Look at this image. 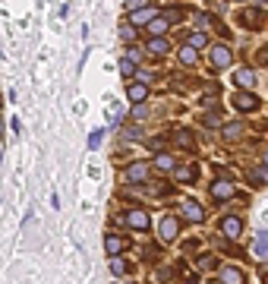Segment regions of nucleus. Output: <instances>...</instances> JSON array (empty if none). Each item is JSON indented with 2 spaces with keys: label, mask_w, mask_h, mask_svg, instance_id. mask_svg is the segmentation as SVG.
<instances>
[{
  "label": "nucleus",
  "mask_w": 268,
  "mask_h": 284,
  "mask_svg": "<svg viewBox=\"0 0 268 284\" xmlns=\"http://www.w3.org/2000/svg\"><path fill=\"white\" fill-rule=\"evenodd\" d=\"M212 196H215V199H230V196H234V183H230L227 177H224V180H218V183L212 186Z\"/></svg>",
  "instance_id": "obj_6"
},
{
  "label": "nucleus",
  "mask_w": 268,
  "mask_h": 284,
  "mask_svg": "<svg viewBox=\"0 0 268 284\" xmlns=\"http://www.w3.org/2000/svg\"><path fill=\"white\" fill-rule=\"evenodd\" d=\"M221 231H224V237H227V240H237V237H240V231H243V221L230 215V218H224V221H221Z\"/></svg>",
  "instance_id": "obj_4"
},
{
  "label": "nucleus",
  "mask_w": 268,
  "mask_h": 284,
  "mask_svg": "<svg viewBox=\"0 0 268 284\" xmlns=\"http://www.w3.org/2000/svg\"><path fill=\"white\" fill-rule=\"evenodd\" d=\"M101 139H104V129H92V136H88V149H98V146H101Z\"/></svg>",
  "instance_id": "obj_23"
},
{
  "label": "nucleus",
  "mask_w": 268,
  "mask_h": 284,
  "mask_svg": "<svg viewBox=\"0 0 268 284\" xmlns=\"http://www.w3.org/2000/svg\"><path fill=\"white\" fill-rule=\"evenodd\" d=\"M126 57H130L133 63H139V60H142V54H139V47H130V51H126Z\"/></svg>",
  "instance_id": "obj_29"
},
{
  "label": "nucleus",
  "mask_w": 268,
  "mask_h": 284,
  "mask_svg": "<svg viewBox=\"0 0 268 284\" xmlns=\"http://www.w3.org/2000/svg\"><path fill=\"white\" fill-rule=\"evenodd\" d=\"M173 177H177L180 183H186V180H193V177H196V171L193 168H180V171H173Z\"/></svg>",
  "instance_id": "obj_22"
},
{
  "label": "nucleus",
  "mask_w": 268,
  "mask_h": 284,
  "mask_svg": "<svg viewBox=\"0 0 268 284\" xmlns=\"http://www.w3.org/2000/svg\"><path fill=\"white\" fill-rule=\"evenodd\" d=\"M148 98V86H142V82H133L130 86V101L139 104V101H145Z\"/></svg>",
  "instance_id": "obj_11"
},
{
  "label": "nucleus",
  "mask_w": 268,
  "mask_h": 284,
  "mask_svg": "<svg viewBox=\"0 0 268 284\" xmlns=\"http://www.w3.org/2000/svg\"><path fill=\"white\" fill-rule=\"evenodd\" d=\"M196 265H199V268H215V256H202V259H196Z\"/></svg>",
  "instance_id": "obj_26"
},
{
  "label": "nucleus",
  "mask_w": 268,
  "mask_h": 284,
  "mask_svg": "<svg viewBox=\"0 0 268 284\" xmlns=\"http://www.w3.org/2000/svg\"><path fill=\"white\" fill-rule=\"evenodd\" d=\"M126 183H139V180H148V164H142V161H136V164H130L126 168Z\"/></svg>",
  "instance_id": "obj_2"
},
{
  "label": "nucleus",
  "mask_w": 268,
  "mask_h": 284,
  "mask_svg": "<svg viewBox=\"0 0 268 284\" xmlns=\"http://www.w3.org/2000/svg\"><path fill=\"white\" fill-rule=\"evenodd\" d=\"M148 19H155V7H148V10H133V22H148Z\"/></svg>",
  "instance_id": "obj_19"
},
{
  "label": "nucleus",
  "mask_w": 268,
  "mask_h": 284,
  "mask_svg": "<svg viewBox=\"0 0 268 284\" xmlns=\"http://www.w3.org/2000/svg\"><path fill=\"white\" fill-rule=\"evenodd\" d=\"M234 108H237V111H243V114H249V111L259 108V98H255V95L240 92V95H234Z\"/></svg>",
  "instance_id": "obj_1"
},
{
  "label": "nucleus",
  "mask_w": 268,
  "mask_h": 284,
  "mask_svg": "<svg viewBox=\"0 0 268 284\" xmlns=\"http://www.w3.org/2000/svg\"><path fill=\"white\" fill-rule=\"evenodd\" d=\"M234 82H237V86H243V89H252L255 86V73L243 66V69H237V73H234Z\"/></svg>",
  "instance_id": "obj_9"
},
{
  "label": "nucleus",
  "mask_w": 268,
  "mask_h": 284,
  "mask_svg": "<svg viewBox=\"0 0 268 284\" xmlns=\"http://www.w3.org/2000/svg\"><path fill=\"white\" fill-rule=\"evenodd\" d=\"M130 228H136V231H148V215L142 208H133V211H126V218H123Z\"/></svg>",
  "instance_id": "obj_3"
},
{
  "label": "nucleus",
  "mask_w": 268,
  "mask_h": 284,
  "mask_svg": "<svg viewBox=\"0 0 268 284\" xmlns=\"http://www.w3.org/2000/svg\"><path fill=\"white\" fill-rule=\"evenodd\" d=\"M123 136H126V139H139V136H142V129H139V126H126Z\"/></svg>",
  "instance_id": "obj_27"
},
{
  "label": "nucleus",
  "mask_w": 268,
  "mask_h": 284,
  "mask_svg": "<svg viewBox=\"0 0 268 284\" xmlns=\"http://www.w3.org/2000/svg\"><path fill=\"white\" fill-rule=\"evenodd\" d=\"M0 161H4V152H0Z\"/></svg>",
  "instance_id": "obj_33"
},
{
  "label": "nucleus",
  "mask_w": 268,
  "mask_h": 284,
  "mask_svg": "<svg viewBox=\"0 0 268 284\" xmlns=\"http://www.w3.org/2000/svg\"><path fill=\"white\" fill-rule=\"evenodd\" d=\"M196 60H199V54H196V47H190V44H186L183 51H180V63H186V66H193Z\"/></svg>",
  "instance_id": "obj_16"
},
{
  "label": "nucleus",
  "mask_w": 268,
  "mask_h": 284,
  "mask_svg": "<svg viewBox=\"0 0 268 284\" xmlns=\"http://www.w3.org/2000/svg\"><path fill=\"white\" fill-rule=\"evenodd\" d=\"M202 215H205V211H202L199 202H183V218L186 221H202Z\"/></svg>",
  "instance_id": "obj_10"
},
{
  "label": "nucleus",
  "mask_w": 268,
  "mask_h": 284,
  "mask_svg": "<svg viewBox=\"0 0 268 284\" xmlns=\"http://www.w3.org/2000/svg\"><path fill=\"white\" fill-rule=\"evenodd\" d=\"M120 73H123V76H133V73H136V63L130 60V57H126V60H120Z\"/></svg>",
  "instance_id": "obj_25"
},
{
  "label": "nucleus",
  "mask_w": 268,
  "mask_h": 284,
  "mask_svg": "<svg viewBox=\"0 0 268 284\" xmlns=\"http://www.w3.org/2000/svg\"><path fill=\"white\" fill-rule=\"evenodd\" d=\"M265 164H268V158H265Z\"/></svg>",
  "instance_id": "obj_34"
},
{
  "label": "nucleus",
  "mask_w": 268,
  "mask_h": 284,
  "mask_svg": "<svg viewBox=\"0 0 268 284\" xmlns=\"http://www.w3.org/2000/svg\"><path fill=\"white\" fill-rule=\"evenodd\" d=\"M177 231H180V221L177 218H164V221H161V240H173Z\"/></svg>",
  "instance_id": "obj_7"
},
{
  "label": "nucleus",
  "mask_w": 268,
  "mask_h": 284,
  "mask_svg": "<svg viewBox=\"0 0 268 284\" xmlns=\"http://www.w3.org/2000/svg\"><path fill=\"white\" fill-rule=\"evenodd\" d=\"M218 123H221L218 114H208V117H205V126H218Z\"/></svg>",
  "instance_id": "obj_31"
},
{
  "label": "nucleus",
  "mask_w": 268,
  "mask_h": 284,
  "mask_svg": "<svg viewBox=\"0 0 268 284\" xmlns=\"http://www.w3.org/2000/svg\"><path fill=\"white\" fill-rule=\"evenodd\" d=\"M255 253L268 256V231H259V237H255Z\"/></svg>",
  "instance_id": "obj_18"
},
{
  "label": "nucleus",
  "mask_w": 268,
  "mask_h": 284,
  "mask_svg": "<svg viewBox=\"0 0 268 284\" xmlns=\"http://www.w3.org/2000/svg\"><path fill=\"white\" fill-rule=\"evenodd\" d=\"M104 246H108V253H111V256H120L126 243L120 240V237H117V234H108V240H104Z\"/></svg>",
  "instance_id": "obj_13"
},
{
  "label": "nucleus",
  "mask_w": 268,
  "mask_h": 284,
  "mask_svg": "<svg viewBox=\"0 0 268 284\" xmlns=\"http://www.w3.org/2000/svg\"><path fill=\"white\" fill-rule=\"evenodd\" d=\"M259 19H262L259 10H246V13H243V22H246V26H259Z\"/></svg>",
  "instance_id": "obj_21"
},
{
  "label": "nucleus",
  "mask_w": 268,
  "mask_h": 284,
  "mask_svg": "<svg viewBox=\"0 0 268 284\" xmlns=\"http://www.w3.org/2000/svg\"><path fill=\"white\" fill-rule=\"evenodd\" d=\"M120 38H123L126 44H133V41H136V29H133V26H123V29H120Z\"/></svg>",
  "instance_id": "obj_24"
},
{
  "label": "nucleus",
  "mask_w": 268,
  "mask_h": 284,
  "mask_svg": "<svg viewBox=\"0 0 268 284\" xmlns=\"http://www.w3.org/2000/svg\"><path fill=\"white\" fill-rule=\"evenodd\" d=\"M167 26H170V19H167V16L148 19V32H151V35H164V32H167Z\"/></svg>",
  "instance_id": "obj_12"
},
{
  "label": "nucleus",
  "mask_w": 268,
  "mask_h": 284,
  "mask_svg": "<svg viewBox=\"0 0 268 284\" xmlns=\"http://www.w3.org/2000/svg\"><path fill=\"white\" fill-rule=\"evenodd\" d=\"M155 168L158 171H173V158L167 155V152H161V155L155 158Z\"/></svg>",
  "instance_id": "obj_17"
},
{
  "label": "nucleus",
  "mask_w": 268,
  "mask_h": 284,
  "mask_svg": "<svg viewBox=\"0 0 268 284\" xmlns=\"http://www.w3.org/2000/svg\"><path fill=\"white\" fill-rule=\"evenodd\" d=\"M212 22H215L212 16H199V29H212Z\"/></svg>",
  "instance_id": "obj_32"
},
{
  "label": "nucleus",
  "mask_w": 268,
  "mask_h": 284,
  "mask_svg": "<svg viewBox=\"0 0 268 284\" xmlns=\"http://www.w3.org/2000/svg\"><path fill=\"white\" fill-rule=\"evenodd\" d=\"M221 281H234V284H243L246 275H243L240 268H221Z\"/></svg>",
  "instance_id": "obj_14"
},
{
  "label": "nucleus",
  "mask_w": 268,
  "mask_h": 284,
  "mask_svg": "<svg viewBox=\"0 0 268 284\" xmlns=\"http://www.w3.org/2000/svg\"><path fill=\"white\" fill-rule=\"evenodd\" d=\"M205 44H208V38H205L202 32H193V35H190V47H196V51H202Z\"/></svg>",
  "instance_id": "obj_20"
},
{
  "label": "nucleus",
  "mask_w": 268,
  "mask_h": 284,
  "mask_svg": "<svg viewBox=\"0 0 268 284\" xmlns=\"http://www.w3.org/2000/svg\"><path fill=\"white\" fill-rule=\"evenodd\" d=\"M111 268H114V275H123V271H126V265L120 262V259H114V262H111Z\"/></svg>",
  "instance_id": "obj_30"
},
{
  "label": "nucleus",
  "mask_w": 268,
  "mask_h": 284,
  "mask_svg": "<svg viewBox=\"0 0 268 284\" xmlns=\"http://www.w3.org/2000/svg\"><path fill=\"white\" fill-rule=\"evenodd\" d=\"M224 133H227V136H240V133H243V126H240V123H227V126H224Z\"/></svg>",
  "instance_id": "obj_28"
},
{
  "label": "nucleus",
  "mask_w": 268,
  "mask_h": 284,
  "mask_svg": "<svg viewBox=\"0 0 268 284\" xmlns=\"http://www.w3.org/2000/svg\"><path fill=\"white\" fill-rule=\"evenodd\" d=\"M230 63V51L224 44H218V47H212V66H218V69H224Z\"/></svg>",
  "instance_id": "obj_5"
},
{
  "label": "nucleus",
  "mask_w": 268,
  "mask_h": 284,
  "mask_svg": "<svg viewBox=\"0 0 268 284\" xmlns=\"http://www.w3.org/2000/svg\"><path fill=\"white\" fill-rule=\"evenodd\" d=\"M170 139H173V146H180V149H193L196 146V139H193L190 129H177V133H170Z\"/></svg>",
  "instance_id": "obj_8"
},
{
  "label": "nucleus",
  "mask_w": 268,
  "mask_h": 284,
  "mask_svg": "<svg viewBox=\"0 0 268 284\" xmlns=\"http://www.w3.org/2000/svg\"><path fill=\"white\" fill-rule=\"evenodd\" d=\"M148 51L151 54H167V41L161 38V35H151V38H148Z\"/></svg>",
  "instance_id": "obj_15"
}]
</instances>
